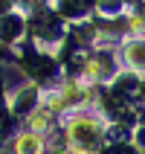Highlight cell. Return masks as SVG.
Listing matches in <instances>:
<instances>
[{"mask_svg": "<svg viewBox=\"0 0 145 154\" xmlns=\"http://www.w3.org/2000/svg\"><path fill=\"white\" fill-rule=\"evenodd\" d=\"M70 137H73V143H76L81 151H87V154L99 151V146H102V131L90 119H78L76 125H73V131H70Z\"/></svg>", "mask_w": 145, "mask_h": 154, "instance_id": "1", "label": "cell"}, {"mask_svg": "<svg viewBox=\"0 0 145 154\" xmlns=\"http://www.w3.org/2000/svg\"><path fill=\"white\" fill-rule=\"evenodd\" d=\"M41 151V143L35 137H20L17 140V154H38Z\"/></svg>", "mask_w": 145, "mask_h": 154, "instance_id": "2", "label": "cell"}, {"mask_svg": "<svg viewBox=\"0 0 145 154\" xmlns=\"http://www.w3.org/2000/svg\"><path fill=\"white\" fill-rule=\"evenodd\" d=\"M128 58H131V64L145 67V44H134V47L128 50Z\"/></svg>", "mask_w": 145, "mask_h": 154, "instance_id": "3", "label": "cell"}]
</instances>
